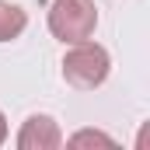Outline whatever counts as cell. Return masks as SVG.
Returning <instances> with one entry per match:
<instances>
[{
	"instance_id": "obj_6",
	"label": "cell",
	"mask_w": 150,
	"mask_h": 150,
	"mask_svg": "<svg viewBox=\"0 0 150 150\" xmlns=\"http://www.w3.org/2000/svg\"><path fill=\"white\" fill-rule=\"evenodd\" d=\"M4 140H7V119H4V112H0V147H4Z\"/></svg>"
},
{
	"instance_id": "obj_2",
	"label": "cell",
	"mask_w": 150,
	"mask_h": 150,
	"mask_svg": "<svg viewBox=\"0 0 150 150\" xmlns=\"http://www.w3.org/2000/svg\"><path fill=\"white\" fill-rule=\"evenodd\" d=\"M98 28V7L94 0H52L49 7V32L74 45V42H84V38L94 35Z\"/></svg>"
},
{
	"instance_id": "obj_4",
	"label": "cell",
	"mask_w": 150,
	"mask_h": 150,
	"mask_svg": "<svg viewBox=\"0 0 150 150\" xmlns=\"http://www.w3.org/2000/svg\"><path fill=\"white\" fill-rule=\"evenodd\" d=\"M25 25H28V14L18 7V4H11V0H0V42H11V38H18L25 32Z\"/></svg>"
},
{
	"instance_id": "obj_1",
	"label": "cell",
	"mask_w": 150,
	"mask_h": 150,
	"mask_svg": "<svg viewBox=\"0 0 150 150\" xmlns=\"http://www.w3.org/2000/svg\"><path fill=\"white\" fill-rule=\"evenodd\" d=\"M108 70H112V56L105 45L84 38V42H74L63 56V80L77 87V91H94L108 80Z\"/></svg>"
},
{
	"instance_id": "obj_3",
	"label": "cell",
	"mask_w": 150,
	"mask_h": 150,
	"mask_svg": "<svg viewBox=\"0 0 150 150\" xmlns=\"http://www.w3.org/2000/svg\"><path fill=\"white\" fill-rule=\"evenodd\" d=\"M14 143L18 150H56L63 147V133L52 115H28Z\"/></svg>"
},
{
	"instance_id": "obj_5",
	"label": "cell",
	"mask_w": 150,
	"mask_h": 150,
	"mask_svg": "<svg viewBox=\"0 0 150 150\" xmlns=\"http://www.w3.org/2000/svg\"><path fill=\"white\" fill-rule=\"evenodd\" d=\"M70 147H115V140L108 136V133H101V129H80V133H74L70 140H67Z\"/></svg>"
}]
</instances>
